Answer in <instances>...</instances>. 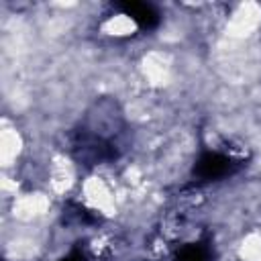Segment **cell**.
Instances as JSON below:
<instances>
[{"mask_svg": "<svg viewBox=\"0 0 261 261\" xmlns=\"http://www.w3.org/2000/svg\"><path fill=\"white\" fill-rule=\"evenodd\" d=\"M237 169L239 163L232 157L218 151H206L200 155V159L194 165V177H198L200 181H216L234 173Z\"/></svg>", "mask_w": 261, "mask_h": 261, "instance_id": "obj_1", "label": "cell"}, {"mask_svg": "<svg viewBox=\"0 0 261 261\" xmlns=\"http://www.w3.org/2000/svg\"><path fill=\"white\" fill-rule=\"evenodd\" d=\"M175 261H210V251L200 243H192L177 251Z\"/></svg>", "mask_w": 261, "mask_h": 261, "instance_id": "obj_3", "label": "cell"}, {"mask_svg": "<svg viewBox=\"0 0 261 261\" xmlns=\"http://www.w3.org/2000/svg\"><path fill=\"white\" fill-rule=\"evenodd\" d=\"M61 261H86V257H84V253L80 251V249H73L67 257H63Z\"/></svg>", "mask_w": 261, "mask_h": 261, "instance_id": "obj_4", "label": "cell"}, {"mask_svg": "<svg viewBox=\"0 0 261 261\" xmlns=\"http://www.w3.org/2000/svg\"><path fill=\"white\" fill-rule=\"evenodd\" d=\"M118 8L126 16H130L143 31H151V29H155L159 24V14L151 4H145V2H122V4H118Z\"/></svg>", "mask_w": 261, "mask_h": 261, "instance_id": "obj_2", "label": "cell"}]
</instances>
